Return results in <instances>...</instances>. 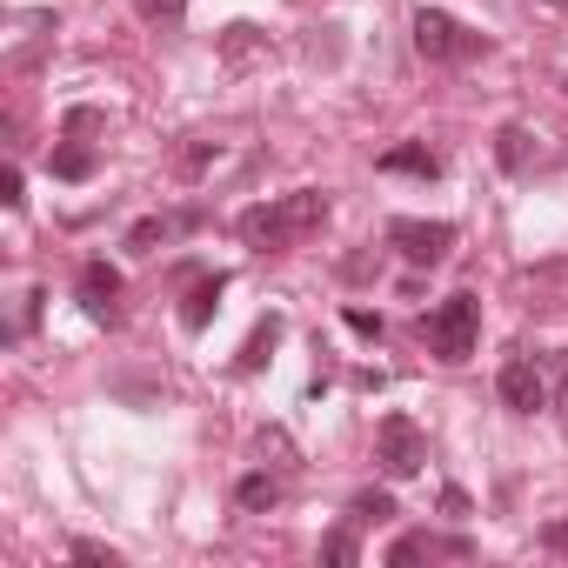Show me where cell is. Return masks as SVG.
Wrapping results in <instances>:
<instances>
[{"instance_id": "1", "label": "cell", "mask_w": 568, "mask_h": 568, "mask_svg": "<svg viewBox=\"0 0 568 568\" xmlns=\"http://www.w3.org/2000/svg\"><path fill=\"white\" fill-rule=\"evenodd\" d=\"M322 221H328V194H322V187H295V194H281V201L247 207L234 227H241L247 247H295V241H308Z\"/></svg>"}, {"instance_id": "2", "label": "cell", "mask_w": 568, "mask_h": 568, "mask_svg": "<svg viewBox=\"0 0 568 568\" xmlns=\"http://www.w3.org/2000/svg\"><path fill=\"white\" fill-rule=\"evenodd\" d=\"M475 335H481V302H475V295H448L442 308L422 315V342H428V355H442V362H468V355H475Z\"/></svg>"}, {"instance_id": "3", "label": "cell", "mask_w": 568, "mask_h": 568, "mask_svg": "<svg viewBox=\"0 0 568 568\" xmlns=\"http://www.w3.org/2000/svg\"><path fill=\"white\" fill-rule=\"evenodd\" d=\"M488 41L481 34H468L455 14H442V8H422L415 14V54L422 61H475Z\"/></svg>"}, {"instance_id": "4", "label": "cell", "mask_w": 568, "mask_h": 568, "mask_svg": "<svg viewBox=\"0 0 568 568\" xmlns=\"http://www.w3.org/2000/svg\"><path fill=\"white\" fill-rule=\"evenodd\" d=\"M375 462H382V475H388V481L422 475V462H428L422 428H415L408 415H382V428H375Z\"/></svg>"}, {"instance_id": "5", "label": "cell", "mask_w": 568, "mask_h": 568, "mask_svg": "<svg viewBox=\"0 0 568 568\" xmlns=\"http://www.w3.org/2000/svg\"><path fill=\"white\" fill-rule=\"evenodd\" d=\"M388 241L415 261V267H435V261H448V247H455V227L448 221H388Z\"/></svg>"}, {"instance_id": "6", "label": "cell", "mask_w": 568, "mask_h": 568, "mask_svg": "<svg viewBox=\"0 0 568 568\" xmlns=\"http://www.w3.org/2000/svg\"><path fill=\"white\" fill-rule=\"evenodd\" d=\"M495 395H501L515 415H535V408H548V382H541V368H535L528 355H508V362H501V375H495Z\"/></svg>"}, {"instance_id": "7", "label": "cell", "mask_w": 568, "mask_h": 568, "mask_svg": "<svg viewBox=\"0 0 568 568\" xmlns=\"http://www.w3.org/2000/svg\"><path fill=\"white\" fill-rule=\"evenodd\" d=\"M114 295H121V267L88 261V267H81V308H88L94 322H114Z\"/></svg>"}, {"instance_id": "8", "label": "cell", "mask_w": 568, "mask_h": 568, "mask_svg": "<svg viewBox=\"0 0 568 568\" xmlns=\"http://www.w3.org/2000/svg\"><path fill=\"white\" fill-rule=\"evenodd\" d=\"M221 295H227V274H201L194 288H187V302H181V328H187V335H201V328L214 322Z\"/></svg>"}, {"instance_id": "9", "label": "cell", "mask_w": 568, "mask_h": 568, "mask_svg": "<svg viewBox=\"0 0 568 568\" xmlns=\"http://www.w3.org/2000/svg\"><path fill=\"white\" fill-rule=\"evenodd\" d=\"M375 168H382V174H415V181H435V174H442V154H435L428 141H402V148H388Z\"/></svg>"}, {"instance_id": "10", "label": "cell", "mask_w": 568, "mask_h": 568, "mask_svg": "<svg viewBox=\"0 0 568 568\" xmlns=\"http://www.w3.org/2000/svg\"><path fill=\"white\" fill-rule=\"evenodd\" d=\"M422 555H455V561H468L475 548H468L462 535H402V541L388 548V561H395V568H408V561H422Z\"/></svg>"}, {"instance_id": "11", "label": "cell", "mask_w": 568, "mask_h": 568, "mask_svg": "<svg viewBox=\"0 0 568 568\" xmlns=\"http://www.w3.org/2000/svg\"><path fill=\"white\" fill-rule=\"evenodd\" d=\"M281 328H288L281 315H261V322H254V335H247V342H241V355H234V375H254V368H267V355H274Z\"/></svg>"}, {"instance_id": "12", "label": "cell", "mask_w": 568, "mask_h": 568, "mask_svg": "<svg viewBox=\"0 0 568 568\" xmlns=\"http://www.w3.org/2000/svg\"><path fill=\"white\" fill-rule=\"evenodd\" d=\"M181 227H194V214H148V221H134L128 227V254H154L161 241H174Z\"/></svg>"}, {"instance_id": "13", "label": "cell", "mask_w": 568, "mask_h": 568, "mask_svg": "<svg viewBox=\"0 0 568 568\" xmlns=\"http://www.w3.org/2000/svg\"><path fill=\"white\" fill-rule=\"evenodd\" d=\"M94 168H101V161H94L88 141H68V148L48 154V174H54V181H94Z\"/></svg>"}, {"instance_id": "14", "label": "cell", "mask_w": 568, "mask_h": 568, "mask_svg": "<svg viewBox=\"0 0 568 568\" xmlns=\"http://www.w3.org/2000/svg\"><path fill=\"white\" fill-rule=\"evenodd\" d=\"M234 501H241L247 515H267V508L281 501V481H274V475H241V488H234Z\"/></svg>"}, {"instance_id": "15", "label": "cell", "mask_w": 568, "mask_h": 568, "mask_svg": "<svg viewBox=\"0 0 568 568\" xmlns=\"http://www.w3.org/2000/svg\"><path fill=\"white\" fill-rule=\"evenodd\" d=\"M528 154H535L528 128H501V134H495V161H501L508 174H521V168H528Z\"/></svg>"}, {"instance_id": "16", "label": "cell", "mask_w": 568, "mask_h": 568, "mask_svg": "<svg viewBox=\"0 0 568 568\" xmlns=\"http://www.w3.org/2000/svg\"><path fill=\"white\" fill-rule=\"evenodd\" d=\"M348 515H355V521H388V515H395V495H388V488H362V495L348 501Z\"/></svg>"}, {"instance_id": "17", "label": "cell", "mask_w": 568, "mask_h": 568, "mask_svg": "<svg viewBox=\"0 0 568 568\" xmlns=\"http://www.w3.org/2000/svg\"><path fill=\"white\" fill-rule=\"evenodd\" d=\"M108 121H101V108H68V121H61V134L68 141H81V134H101Z\"/></svg>"}, {"instance_id": "18", "label": "cell", "mask_w": 568, "mask_h": 568, "mask_svg": "<svg viewBox=\"0 0 568 568\" xmlns=\"http://www.w3.org/2000/svg\"><path fill=\"white\" fill-rule=\"evenodd\" d=\"M254 48H261V41H254V28H247V21H234V28H227V41H221V54H227V61H247Z\"/></svg>"}, {"instance_id": "19", "label": "cell", "mask_w": 568, "mask_h": 568, "mask_svg": "<svg viewBox=\"0 0 568 568\" xmlns=\"http://www.w3.org/2000/svg\"><path fill=\"white\" fill-rule=\"evenodd\" d=\"M74 561H94V568H121V555H114L108 541H88V535L74 541Z\"/></svg>"}, {"instance_id": "20", "label": "cell", "mask_w": 568, "mask_h": 568, "mask_svg": "<svg viewBox=\"0 0 568 568\" xmlns=\"http://www.w3.org/2000/svg\"><path fill=\"white\" fill-rule=\"evenodd\" d=\"M181 8H187V0H134L141 21H181Z\"/></svg>"}, {"instance_id": "21", "label": "cell", "mask_w": 568, "mask_h": 568, "mask_svg": "<svg viewBox=\"0 0 568 568\" xmlns=\"http://www.w3.org/2000/svg\"><path fill=\"white\" fill-rule=\"evenodd\" d=\"M322 561H355V535H348V528L322 535Z\"/></svg>"}, {"instance_id": "22", "label": "cell", "mask_w": 568, "mask_h": 568, "mask_svg": "<svg viewBox=\"0 0 568 568\" xmlns=\"http://www.w3.org/2000/svg\"><path fill=\"white\" fill-rule=\"evenodd\" d=\"M342 322H348V328H355L362 342H382V315H368V308H348Z\"/></svg>"}, {"instance_id": "23", "label": "cell", "mask_w": 568, "mask_h": 568, "mask_svg": "<svg viewBox=\"0 0 568 568\" xmlns=\"http://www.w3.org/2000/svg\"><path fill=\"white\" fill-rule=\"evenodd\" d=\"M561 415H568V355H555V395H548Z\"/></svg>"}, {"instance_id": "24", "label": "cell", "mask_w": 568, "mask_h": 568, "mask_svg": "<svg viewBox=\"0 0 568 568\" xmlns=\"http://www.w3.org/2000/svg\"><path fill=\"white\" fill-rule=\"evenodd\" d=\"M541 548H548V555H568V521H548V528H541Z\"/></svg>"}, {"instance_id": "25", "label": "cell", "mask_w": 568, "mask_h": 568, "mask_svg": "<svg viewBox=\"0 0 568 568\" xmlns=\"http://www.w3.org/2000/svg\"><path fill=\"white\" fill-rule=\"evenodd\" d=\"M0 201H8V207H21V201H28V194H21V168L0 174Z\"/></svg>"}, {"instance_id": "26", "label": "cell", "mask_w": 568, "mask_h": 568, "mask_svg": "<svg viewBox=\"0 0 568 568\" xmlns=\"http://www.w3.org/2000/svg\"><path fill=\"white\" fill-rule=\"evenodd\" d=\"M442 515H468V495L462 488H442Z\"/></svg>"}, {"instance_id": "27", "label": "cell", "mask_w": 568, "mask_h": 568, "mask_svg": "<svg viewBox=\"0 0 568 568\" xmlns=\"http://www.w3.org/2000/svg\"><path fill=\"white\" fill-rule=\"evenodd\" d=\"M561 94H568V74H561Z\"/></svg>"}, {"instance_id": "28", "label": "cell", "mask_w": 568, "mask_h": 568, "mask_svg": "<svg viewBox=\"0 0 568 568\" xmlns=\"http://www.w3.org/2000/svg\"><path fill=\"white\" fill-rule=\"evenodd\" d=\"M555 8H568V0H555Z\"/></svg>"}]
</instances>
